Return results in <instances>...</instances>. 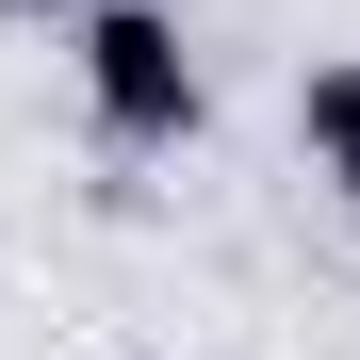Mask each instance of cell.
<instances>
[{"mask_svg":"<svg viewBox=\"0 0 360 360\" xmlns=\"http://www.w3.org/2000/svg\"><path fill=\"white\" fill-rule=\"evenodd\" d=\"M66 82H82V131L98 148H197V115H213V66H197V33H180V0H66Z\"/></svg>","mask_w":360,"mask_h":360,"instance_id":"6da1fadb","label":"cell"},{"mask_svg":"<svg viewBox=\"0 0 360 360\" xmlns=\"http://www.w3.org/2000/svg\"><path fill=\"white\" fill-rule=\"evenodd\" d=\"M295 148H311V180L360 213V49H328V66L295 82Z\"/></svg>","mask_w":360,"mask_h":360,"instance_id":"7a4b0ae2","label":"cell"},{"mask_svg":"<svg viewBox=\"0 0 360 360\" xmlns=\"http://www.w3.org/2000/svg\"><path fill=\"white\" fill-rule=\"evenodd\" d=\"M0 17H17V33H49V17H66V0H0Z\"/></svg>","mask_w":360,"mask_h":360,"instance_id":"3957f363","label":"cell"}]
</instances>
